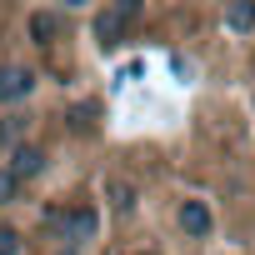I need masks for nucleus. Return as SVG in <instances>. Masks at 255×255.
<instances>
[{"label": "nucleus", "instance_id": "0eeeda50", "mask_svg": "<svg viewBox=\"0 0 255 255\" xmlns=\"http://www.w3.org/2000/svg\"><path fill=\"white\" fill-rule=\"evenodd\" d=\"M30 35H35V45H45V40H55V35H60V20H55V15H45V10H35V15H30Z\"/></svg>", "mask_w": 255, "mask_h": 255}, {"label": "nucleus", "instance_id": "ddd939ff", "mask_svg": "<svg viewBox=\"0 0 255 255\" xmlns=\"http://www.w3.org/2000/svg\"><path fill=\"white\" fill-rule=\"evenodd\" d=\"M65 5H85V0H65Z\"/></svg>", "mask_w": 255, "mask_h": 255}, {"label": "nucleus", "instance_id": "423d86ee", "mask_svg": "<svg viewBox=\"0 0 255 255\" xmlns=\"http://www.w3.org/2000/svg\"><path fill=\"white\" fill-rule=\"evenodd\" d=\"M90 235H95V210H90V205L70 210V235H65V240H90Z\"/></svg>", "mask_w": 255, "mask_h": 255}, {"label": "nucleus", "instance_id": "f03ea898", "mask_svg": "<svg viewBox=\"0 0 255 255\" xmlns=\"http://www.w3.org/2000/svg\"><path fill=\"white\" fill-rule=\"evenodd\" d=\"M180 230L195 235V240L210 235V210H205V200H180Z\"/></svg>", "mask_w": 255, "mask_h": 255}, {"label": "nucleus", "instance_id": "39448f33", "mask_svg": "<svg viewBox=\"0 0 255 255\" xmlns=\"http://www.w3.org/2000/svg\"><path fill=\"white\" fill-rule=\"evenodd\" d=\"M225 20H230V30H235V35H250V30H255V0H235Z\"/></svg>", "mask_w": 255, "mask_h": 255}, {"label": "nucleus", "instance_id": "1a4fd4ad", "mask_svg": "<svg viewBox=\"0 0 255 255\" xmlns=\"http://www.w3.org/2000/svg\"><path fill=\"white\" fill-rule=\"evenodd\" d=\"M0 255H20V235L10 225H0Z\"/></svg>", "mask_w": 255, "mask_h": 255}, {"label": "nucleus", "instance_id": "f8f14e48", "mask_svg": "<svg viewBox=\"0 0 255 255\" xmlns=\"http://www.w3.org/2000/svg\"><path fill=\"white\" fill-rule=\"evenodd\" d=\"M10 195H15V175H10V170H0V200H10Z\"/></svg>", "mask_w": 255, "mask_h": 255}, {"label": "nucleus", "instance_id": "4468645a", "mask_svg": "<svg viewBox=\"0 0 255 255\" xmlns=\"http://www.w3.org/2000/svg\"><path fill=\"white\" fill-rule=\"evenodd\" d=\"M60 255H75V250H60Z\"/></svg>", "mask_w": 255, "mask_h": 255}, {"label": "nucleus", "instance_id": "7ed1b4c3", "mask_svg": "<svg viewBox=\"0 0 255 255\" xmlns=\"http://www.w3.org/2000/svg\"><path fill=\"white\" fill-rule=\"evenodd\" d=\"M45 170V155L35 150V145H15L10 150V175L15 180H30V175H40Z\"/></svg>", "mask_w": 255, "mask_h": 255}, {"label": "nucleus", "instance_id": "20e7f679", "mask_svg": "<svg viewBox=\"0 0 255 255\" xmlns=\"http://www.w3.org/2000/svg\"><path fill=\"white\" fill-rule=\"evenodd\" d=\"M120 30H125V20H120L115 10H100V15H95V45H100V50H110V45L120 40Z\"/></svg>", "mask_w": 255, "mask_h": 255}, {"label": "nucleus", "instance_id": "f257e3e1", "mask_svg": "<svg viewBox=\"0 0 255 255\" xmlns=\"http://www.w3.org/2000/svg\"><path fill=\"white\" fill-rule=\"evenodd\" d=\"M30 90H35V70H25V65L0 70V100H25Z\"/></svg>", "mask_w": 255, "mask_h": 255}, {"label": "nucleus", "instance_id": "9b49d317", "mask_svg": "<svg viewBox=\"0 0 255 255\" xmlns=\"http://www.w3.org/2000/svg\"><path fill=\"white\" fill-rule=\"evenodd\" d=\"M115 15H120L125 25H130V20L140 15V0H115Z\"/></svg>", "mask_w": 255, "mask_h": 255}, {"label": "nucleus", "instance_id": "9d476101", "mask_svg": "<svg viewBox=\"0 0 255 255\" xmlns=\"http://www.w3.org/2000/svg\"><path fill=\"white\" fill-rule=\"evenodd\" d=\"M110 195H115V205H120V210H130V205H135V190H130V185H120V180L110 185Z\"/></svg>", "mask_w": 255, "mask_h": 255}, {"label": "nucleus", "instance_id": "6e6552de", "mask_svg": "<svg viewBox=\"0 0 255 255\" xmlns=\"http://www.w3.org/2000/svg\"><path fill=\"white\" fill-rule=\"evenodd\" d=\"M45 230H55V235L65 240V235H70V215H65V210H45Z\"/></svg>", "mask_w": 255, "mask_h": 255}]
</instances>
